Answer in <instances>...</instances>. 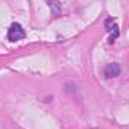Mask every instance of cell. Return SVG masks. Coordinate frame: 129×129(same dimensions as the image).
<instances>
[{
  "instance_id": "1",
  "label": "cell",
  "mask_w": 129,
  "mask_h": 129,
  "mask_svg": "<svg viewBox=\"0 0 129 129\" xmlns=\"http://www.w3.org/2000/svg\"><path fill=\"white\" fill-rule=\"evenodd\" d=\"M24 38H26V32H24L23 26L18 24V23H12L11 27L8 29V39L11 42H18Z\"/></svg>"
},
{
  "instance_id": "2",
  "label": "cell",
  "mask_w": 129,
  "mask_h": 129,
  "mask_svg": "<svg viewBox=\"0 0 129 129\" xmlns=\"http://www.w3.org/2000/svg\"><path fill=\"white\" fill-rule=\"evenodd\" d=\"M120 64L119 63H108L105 66V69H104V75H105V78H116V77H119L120 75Z\"/></svg>"
},
{
  "instance_id": "3",
  "label": "cell",
  "mask_w": 129,
  "mask_h": 129,
  "mask_svg": "<svg viewBox=\"0 0 129 129\" xmlns=\"http://www.w3.org/2000/svg\"><path fill=\"white\" fill-rule=\"evenodd\" d=\"M47 3H48V6H50V9H51L53 15H60V12H62V5H60L59 0H47Z\"/></svg>"
},
{
  "instance_id": "4",
  "label": "cell",
  "mask_w": 129,
  "mask_h": 129,
  "mask_svg": "<svg viewBox=\"0 0 129 129\" xmlns=\"http://www.w3.org/2000/svg\"><path fill=\"white\" fill-rule=\"evenodd\" d=\"M105 29H107V32H113V30L119 29V26H117L116 20L110 17V18H107V20H105Z\"/></svg>"
}]
</instances>
